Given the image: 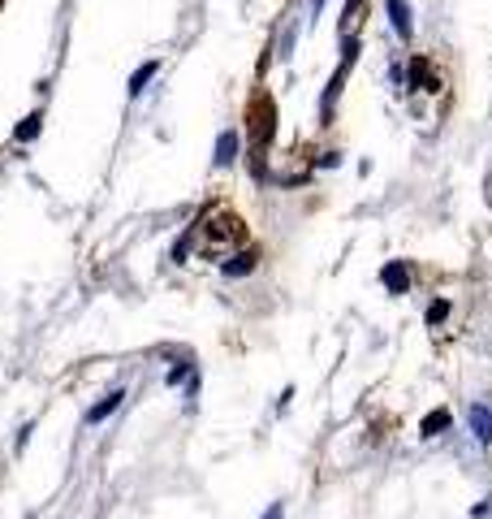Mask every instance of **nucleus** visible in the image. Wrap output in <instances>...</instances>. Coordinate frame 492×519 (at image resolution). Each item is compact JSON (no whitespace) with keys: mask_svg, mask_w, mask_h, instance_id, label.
<instances>
[{"mask_svg":"<svg viewBox=\"0 0 492 519\" xmlns=\"http://www.w3.org/2000/svg\"><path fill=\"white\" fill-rule=\"evenodd\" d=\"M380 286H384L388 294H406V290H410V268H406V260H388V264L380 268Z\"/></svg>","mask_w":492,"mask_h":519,"instance_id":"obj_1","label":"nucleus"},{"mask_svg":"<svg viewBox=\"0 0 492 519\" xmlns=\"http://www.w3.org/2000/svg\"><path fill=\"white\" fill-rule=\"evenodd\" d=\"M238 134H233V130H225L220 139H216V169H229L233 160H238Z\"/></svg>","mask_w":492,"mask_h":519,"instance_id":"obj_2","label":"nucleus"},{"mask_svg":"<svg viewBox=\"0 0 492 519\" xmlns=\"http://www.w3.org/2000/svg\"><path fill=\"white\" fill-rule=\"evenodd\" d=\"M388 18H393V31H398L402 39H410L414 22H410V5H406V0H388Z\"/></svg>","mask_w":492,"mask_h":519,"instance_id":"obj_3","label":"nucleus"},{"mask_svg":"<svg viewBox=\"0 0 492 519\" xmlns=\"http://www.w3.org/2000/svg\"><path fill=\"white\" fill-rule=\"evenodd\" d=\"M471 433L484 441V446L492 441V411L488 407H471Z\"/></svg>","mask_w":492,"mask_h":519,"instance_id":"obj_4","label":"nucleus"},{"mask_svg":"<svg viewBox=\"0 0 492 519\" xmlns=\"http://www.w3.org/2000/svg\"><path fill=\"white\" fill-rule=\"evenodd\" d=\"M121 399H125V394L117 389V394H108V399H104V403H95L91 411H87V424H99V420H108L117 407H121Z\"/></svg>","mask_w":492,"mask_h":519,"instance_id":"obj_5","label":"nucleus"},{"mask_svg":"<svg viewBox=\"0 0 492 519\" xmlns=\"http://www.w3.org/2000/svg\"><path fill=\"white\" fill-rule=\"evenodd\" d=\"M155 69H160V61H143V65L134 69V78H129V95H143L147 83L155 78Z\"/></svg>","mask_w":492,"mask_h":519,"instance_id":"obj_6","label":"nucleus"},{"mask_svg":"<svg viewBox=\"0 0 492 519\" xmlns=\"http://www.w3.org/2000/svg\"><path fill=\"white\" fill-rule=\"evenodd\" d=\"M225 268V277H246L251 268H255V251H242V256H233L229 264H220Z\"/></svg>","mask_w":492,"mask_h":519,"instance_id":"obj_7","label":"nucleus"},{"mask_svg":"<svg viewBox=\"0 0 492 519\" xmlns=\"http://www.w3.org/2000/svg\"><path fill=\"white\" fill-rule=\"evenodd\" d=\"M419 429H423V437H436V433H445V429H449V411H428Z\"/></svg>","mask_w":492,"mask_h":519,"instance_id":"obj_8","label":"nucleus"},{"mask_svg":"<svg viewBox=\"0 0 492 519\" xmlns=\"http://www.w3.org/2000/svg\"><path fill=\"white\" fill-rule=\"evenodd\" d=\"M39 126H43V117H39V113H31V117H26L22 126L13 130V139H17V143H31V139L39 134Z\"/></svg>","mask_w":492,"mask_h":519,"instance_id":"obj_9","label":"nucleus"},{"mask_svg":"<svg viewBox=\"0 0 492 519\" xmlns=\"http://www.w3.org/2000/svg\"><path fill=\"white\" fill-rule=\"evenodd\" d=\"M445 316H449V303H445V299H436V303L428 307V325H440Z\"/></svg>","mask_w":492,"mask_h":519,"instance_id":"obj_10","label":"nucleus"},{"mask_svg":"<svg viewBox=\"0 0 492 519\" xmlns=\"http://www.w3.org/2000/svg\"><path fill=\"white\" fill-rule=\"evenodd\" d=\"M186 373H190V364H177V368H173V373H169V385H177V381H181V377H186Z\"/></svg>","mask_w":492,"mask_h":519,"instance_id":"obj_11","label":"nucleus"},{"mask_svg":"<svg viewBox=\"0 0 492 519\" xmlns=\"http://www.w3.org/2000/svg\"><path fill=\"white\" fill-rule=\"evenodd\" d=\"M281 515H285V506H281V502H272V506H268V515H264V519H281Z\"/></svg>","mask_w":492,"mask_h":519,"instance_id":"obj_12","label":"nucleus"}]
</instances>
